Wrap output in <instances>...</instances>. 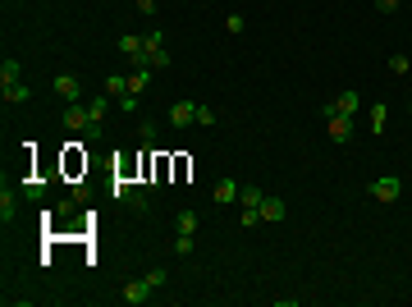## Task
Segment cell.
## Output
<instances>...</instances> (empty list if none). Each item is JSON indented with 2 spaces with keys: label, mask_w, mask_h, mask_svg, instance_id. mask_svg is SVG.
<instances>
[{
  "label": "cell",
  "mask_w": 412,
  "mask_h": 307,
  "mask_svg": "<svg viewBox=\"0 0 412 307\" xmlns=\"http://www.w3.org/2000/svg\"><path fill=\"white\" fill-rule=\"evenodd\" d=\"M367 193H371V202L390 207V202H399V198H403V179H399V175H380L376 184H367Z\"/></svg>",
  "instance_id": "obj_1"
},
{
  "label": "cell",
  "mask_w": 412,
  "mask_h": 307,
  "mask_svg": "<svg viewBox=\"0 0 412 307\" xmlns=\"http://www.w3.org/2000/svg\"><path fill=\"white\" fill-rule=\"evenodd\" d=\"M142 55L152 69H170V51H165V37L161 33H142Z\"/></svg>",
  "instance_id": "obj_2"
},
{
  "label": "cell",
  "mask_w": 412,
  "mask_h": 307,
  "mask_svg": "<svg viewBox=\"0 0 412 307\" xmlns=\"http://www.w3.org/2000/svg\"><path fill=\"white\" fill-rule=\"evenodd\" d=\"M358 110H362V92H358V88H344L335 101H326V106H321V115H358Z\"/></svg>",
  "instance_id": "obj_3"
},
{
  "label": "cell",
  "mask_w": 412,
  "mask_h": 307,
  "mask_svg": "<svg viewBox=\"0 0 412 307\" xmlns=\"http://www.w3.org/2000/svg\"><path fill=\"white\" fill-rule=\"evenodd\" d=\"M51 92L65 101V106H69V101H83V78H78V74H55L51 78Z\"/></svg>",
  "instance_id": "obj_4"
},
{
  "label": "cell",
  "mask_w": 412,
  "mask_h": 307,
  "mask_svg": "<svg viewBox=\"0 0 412 307\" xmlns=\"http://www.w3.org/2000/svg\"><path fill=\"white\" fill-rule=\"evenodd\" d=\"M152 294H156V289L147 285V275H138V280H129V285L120 289V298H124V303H129V307H142V303H147V298H152Z\"/></svg>",
  "instance_id": "obj_5"
},
{
  "label": "cell",
  "mask_w": 412,
  "mask_h": 307,
  "mask_svg": "<svg viewBox=\"0 0 412 307\" xmlns=\"http://www.w3.org/2000/svg\"><path fill=\"white\" fill-rule=\"evenodd\" d=\"M326 129H330V138H335L339 147L353 143V115H326Z\"/></svg>",
  "instance_id": "obj_6"
},
{
  "label": "cell",
  "mask_w": 412,
  "mask_h": 307,
  "mask_svg": "<svg viewBox=\"0 0 412 307\" xmlns=\"http://www.w3.org/2000/svg\"><path fill=\"white\" fill-rule=\"evenodd\" d=\"M165 120H170L174 129H188V124H197V106H193V101H174Z\"/></svg>",
  "instance_id": "obj_7"
},
{
  "label": "cell",
  "mask_w": 412,
  "mask_h": 307,
  "mask_svg": "<svg viewBox=\"0 0 412 307\" xmlns=\"http://www.w3.org/2000/svg\"><path fill=\"white\" fill-rule=\"evenodd\" d=\"M110 193H115V202H124V207H133V211H147V198H142V193H133V184H129V179H120V184L110 188Z\"/></svg>",
  "instance_id": "obj_8"
},
{
  "label": "cell",
  "mask_w": 412,
  "mask_h": 307,
  "mask_svg": "<svg viewBox=\"0 0 412 307\" xmlns=\"http://www.w3.org/2000/svg\"><path fill=\"white\" fill-rule=\"evenodd\" d=\"M284 216H289V202L275 198V193H266V198H261V220H266V225H275V220H284Z\"/></svg>",
  "instance_id": "obj_9"
},
{
  "label": "cell",
  "mask_w": 412,
  "mask_h": 307,
  "mask_svg": "<svg viewBox=\"0 0 412 307\" xmlns=\"http://www.w3.org/2000/svg\"><path fill=\"white\" fill-rule=\"evenodd\" d=\"M239 193H243V184H234V179H220L211 198H216V207H229V202H239Z\"/></svg>",
  "instance_id": "obj_10"
},
{
  "label": "cell",
  "mask_w": 412,
  "mask_h": 307,
  "mask_svg": "<svg viewBox=\"0 0 412 307\" xmlns=\"http://www.w3.org/2000/svg\"><path fill=\"white\" fill-rule=\"evenodd\" d=\"M0 97H5V106H28V97H33V92H28V83H10V88H0Z\"/></svg>",
  "instance_id": "obj_11"
},
{
  "label": "cell",
  "mask_w": 412,
  "mask_h": 307,
  "mask_svg": "<svg viewBox=\"0 0 412 307\" xmlns=\"http://www.w3.org/2000/svg\"><path fill=\"white\" fill-rule=\"evenodd\" d=\"M0 220L10 225V220H19V202H14V193H10V184L0 188Z\"/></svg>",
  "instance_id": "obj_12"
},
{
  "label": "cell",
  "mask_w": 412,
  "mask_h": 307,
  "mask_svg": "<svg viewBox=\"0 0 412 307\" xmlns=\"http://www.w3.org/2000/svg\"><path fill=\"white\" fill-rule=\"evenodd\" d=\"M101 92H106V97H129V74H110L106 83H101Z\"/></svg>",
  "instance_id": "obj_13"
},
{
  "label": "cell",
  "mask_w": 412,
  "mask_h": 307,
  "mask_svg": "<svg viewBox=\"0 0 412 307\" xmlns=\"http://www.w3.org/2000/svg\"><path fill=\"white\" fill-rule=\"evenodd\" d=\"M19 78H23V69H19V60L10 55V60L0 65V88H10V83H19Z\"/></svg>",
  "instance_id": "obj_14"
},
{
  "label": "cell",
  "mask_w": 412,
  "mask_h": 307,
  "mask_svg": "<svg viewBox=\"0 0 412 307\" xmlns=\"http://www.w3.org/2000/svg\"><path fill=\"white\" fill-rule=\"evenodd\" d=\"M147 83H152V69H133V74H129V92H133V97H142Z\"/></svg>",
  "instance_id": "obj_15"
},
{
  "label": "cell",
  "mask_w": 412,
  "mask_h": 307,
  "mask_svg": "<svg viewBox=\"0 0 412 307\" xmlns=\"http://www.w3.org/2000/svg\"><path fill=\"white\" fill-rule=\"evenodd\" d=\"M87 110H92V120H106V115H110V97H106V92L92 97V101H87Z\"/></svg>",
  "instance_id": "obj_16"
},
{
  "label": "cell",
  "mask_w": 412,
  "mask_h": 307,
  "mask_svg": "<svg viewBox=\"0 0 412 307\" xmlns=\"http://www.w3.org/2000/svg\"><path fill=\"white\" fill-rule=\"evenodd\" d=\"M261 198H266V193H261L257 184H243V193H239V202H243V207H261Z\"/></svg>",
  "instance_id": "obj_17"
},
{
  "label": "cell",
  "mask_w": 412,
  "mask_h": 307,
  "mask_svg": "<svg viewBox=\"0 0 412 307\" xmlns=\"http://www.w3.org/2000/svg\"><path fill=\"white\" fill-rule=\"evenodd\" d=\"M408 69H412V55L408 51H394L390 55V74H408Z\"/></svg>",
  "instance_id": "obj_18"
},
{
  "label": "cell",
  "mask_w": 412,
  "mask_h": 307,
  "mask_svg": "<svg viewBox=\"0 0 412 307\" xmlns=\"http://www.w3.org/2000/svg\"><path fill=\"white\" fill-rule=\"evenodd\" d=\"M197 225H202L197 211H179V234H197Z\"/></svg>",
  "instance_id": "obj_19"
},
{
  "label": "cell",
  "mask_w": 412,
  "mask_h": 307,
  "mask_svg": "<svg viewBox=\"0 0 412 307\" xmlns=\"http://www.w3.org/2000/svg\"><path fill=\"white\" fill-rule=\"evenodd\" d=\"M367 120H371V133H385V106H380V101L367 110Z\"/></svg>",
  "instance_id": "obj_20"
},
{
  "label": "cell",
  "mask_w": 412,
  "mask_h": 307,
  "mask_svg": "<svg viewBox=\"0 0 412 307\" xmlns=\"http://www.w3.org/2000/svg\"><path fill=\"white\" fill-rule=\"evenodd\" d=\"M239 225H243V230L261 225V207H243V211H239Z\"/></svg>",
  "instance_id": "obj_21"
},
{
  "label": "cell",
  "mask_w": 412,
  "mask_h": 307,
  "mask_svg": "<svg viewBox=\"0 0 412 307\" xmlns=\"http://www.w3.org/2000/svg\"><path fill=\"white\" fill-rule=\"evenodd\" d=\"M174 257H193V234H179V239H174Z\"/></svg>",
  "instance_id": "obj_22"
},
{
  "label": "cell",
  "mask_w": 412,
  "mask_h": 307,
  "mask_svg": "<svg viewBox=\"0 0 412 307\" xmlns=\"http://www.w3.org/2000/svg\"><path fill=\"white\" fill-rule=\"evenodd\" d=\"M243 28H248V19H243V14H229V19H225V33H234V37H239Z\"/></svg>",
  "instance_id": "obj_23"
},
{
  "label": "cell",
  "mask_w": 412,
  "mask_h": 307,
  "mask_svg": "<svg viewBox=\"0 0 412 307\" xmlns=\"http://www.w3.org/2000/svg\"><path fill=\"white\" fill-rule=\"evenodd\" d=\"M197 124H202V129H211V124H216V110H211V106H197Z\"/></svg>",
  "instance_id": "obj_24"
},
{
  "label": "cell",
  "mask_w": 412,
  "mask_h": 307,
  "mask_svg": "<svg viewBox=\"0 0 412 307\" xmlns=\"http://www.w3.org/2000/svg\"><path fill=\"white\" fill-rule=\"evenodd\" d=\"M133 5H138V14H147V19H152V14H156V5H161V0H133Z\"/></svg>",
  "instance_id": "obj_25"
},
{
  "label": "cell",
  "mask_w": 412,
  "mask_h": 307,
  "mask_svg": "<svg viewBox=\"0 0 412 307\" xmlns=\"http://www.w3.org/2000/svg\"><path fill=\"white\" fill-rule=\"evenodd\" d=\"M399 5H403V0H376V10H380V14H394Z\"/></svg>",
  "instance_id": "obj_26"
},
{
  "label": "cell",
  "mask_w": 412,
  "mask_h": 307,
  "mask_svg": "<svg viewBox=\"0 0 412 307\" xmlns=\"http://www.w3.org/2000/svg\"><path fill=\"white\" fill-rule=\"evenodd\" d=\"M408 115H412V101H408Z\"/></svg>",
  "instance_id": "obj_27"
}]
</instances>
